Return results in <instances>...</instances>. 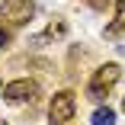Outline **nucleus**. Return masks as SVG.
<instances>
[{
	"label": "nucleus",
	"mask_w": 125,
	"mask_h": 125,
	"mask_svg": "<svg viewBox=\"0 0 125 125\" xmlns=\"http://www.w3.org/2000/svg\"><path fill=\"white\" fill-rule=\"evenodd\" d=\"M122 32H125V0L115 3V19L106 26V39H119Z\"/></svg>",
	"instance_id": "obj_5"
},
{
	"label": "nucleus",
	"mask_w": 125,
	"mask_h": 125,
	"mask_svg": "<svg viewBox=\"0 0 125 125\" xmlns=\"http://www.w3.org/2000/svg\"><path fill=\"white\" fill-rule=\"evenodd\" d=\"M119 77H122V67H119V64H103V67H96L93 77H90V83H87V96H90V99H106L109 90L119 83Z\"/></svg>",
	"instance_id": "obj_1"
},
{
	"label": "nucleus",
	"mask_w": 125,
	"mask_h": 125,
	"mask_svg": "<svg viewBox=\"0 0 125 125\" xmlns=\"http://www.w3.org/2000/svg\"><path fill=\"white\" fill-rule=\"evenodd\" d=\"M122 109H125V99H122Z\"/></svg>",
	"instance_id": "obj_10"
},
{
	"label": "nucleus",
	"mask_w": 125,
	"mask_h": 125,
	"mask_svg": "<svg viewBox=\"0 0 125 125\" xmlns=\"http://www.w3.org/2000/svg\"><path fill=\"white\" fill-rule=\"evenodd\" d=\"M122 52H125V45H122Z\"/></svg>",
	"instance_id": "obj_13"
},
{
	"label": "nucleus",
	"mask_w": 125,
	"mask_h": 125,
	"mask_svg": "<svg viewBox=\"0 0 125 125\" xmlns=\"http://www.w3.org/2000/svg\"><path fill=\"white\" fill-rule=\"evenodd\" d=\"M35 13V3L32 0H3V7H0V16H3L10 26H26Z\"/></svg>",
	"instance_id": "obj_3"
},
{
	"label": "nucleus",
	"mask_w": 125,
	"mask_h": 125,
	"mask_svg": "<svg viewBox=\"0 0 125 125\" xmlns=\"http://www.w3.org/2000/svg\"><path fill=\"white\" fill-rule=\"evenodd\" d=\"M93 125H115V109H109V106L96 109L93 112Z\"/></svg>",
	"instance_id": "obj_6"
},
{
	"label": "nucleus",
	"mask_w": 125,
	"mask_h": 125,
	"mask_svg": "<svg viewBox=\"0 0 125 125\" xmlns=\"http://www.w3.org/2000/svg\"><path fill=\"white\" fill-rule=\"evenodd\" d=\"M0 125H7V122H0Z\"/></svg>",
	"instance_id": "obj_12"
},
{
	"label": "nucleus",
	"mask_w": 125,
	"mask_h": 125,
	"mask_svg": "<svg viewBox=\"0 0 125 125\" xmlns=\"http://www.w3.org/2000/svg\"><path fill=\"white\" fill-rule=\"evenodd\" d=\"M74 109H77V96L71 90H61L48 103V119H52V125H64V122L74 119Z\"/></svg>",
	"instance_id": "obj_2"
},
{
	"label": "nucleus",
	"mask_w": 125,
	"mask_h": 125,
	"mask_svg": "<svg viewBox=\"0 0 125 125\" xmlns=\"http://www.w3.org/2000/svg\"><path fill=\"white\" fill-rule=\"evenodd\" d=\"M0 90H3V83H0Z\"/></svg>",
	"instance_id": "obj_11"
},
{
	"label": "nucleus",
	"mask_w": 125,
	"mask_h": 125,
	"mask_svg": "<svg viewBox=\"0 0 125 125\" xmlns=\"http://www.w3.org/2000/svg\"><path fill=\"white\" fill-rule=\"evenodd\" d=\"M0 93H3L7 103H26V99L32 103V99L39 96V83H32V80H13V83H7Z\"/></svg>",
	"instance_id": "obj_4"
},
{
	"label": "nucleus",
	"mask_w": 125,
	"mask_h": 125,
	"mask_svg": "<svg viewBox=\"0 0 125 125\" xmlns=\"http://www.w3.org/2000/svg\"><path fill=\"white\" fill-rule=\"evenodd\" d=\"M64 32H67V26H64V22H61V19H58V22H52V26H48V32H45V35H52V39H55V35H58V39H61V35H64Z\"/></svg>",
	"instance_id": "obj_7"
},
{
	"label": "nucleus",
	"mask_w": 125,
	"mask_h": 125,
	"mask_svg": "<svg viewBox=\"0 0 125 125\" xmlns=\"http://www.w3.org/2000/svg\"><path fill=\"white\" fill-rule=\"evenodd\" d=\"M7 42H10V32H7V29H3V26H0V48H3V45H7Z\"/></svg>",
	"instance_id": "obj_9"
},
{
	"label": "nucleus",
	"mask_w": 125,
	"mask_h": 125,
	"mask_svg": "<svg viewBox=\"0 0 125 125\" xmlns=\"http://www.w3.org/2000/svg\"><path fill=\"white\" fill-rule=\"evenodd\" d=\"M87 3H90L93 10H106V7H109V0H87Z\"/></svg>",
	"instance_id": "obj_8"
}]
</instances>
